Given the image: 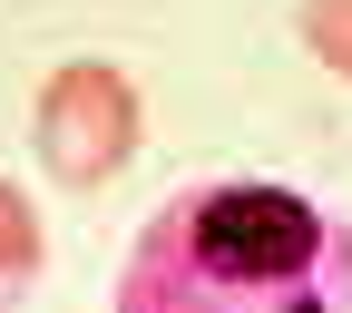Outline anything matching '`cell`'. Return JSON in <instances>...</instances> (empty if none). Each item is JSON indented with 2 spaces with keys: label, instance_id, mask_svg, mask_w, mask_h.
Listing matches in <instances>:
<instances>
[{
  "label": "cell",
  "instance_id": "1",
  "mask_svg": "<svg viewBox=\"0 0 352 313\" xmlns=\"http://www.w3.org/2000/svg\"><path fill=\"white\" fill-rule=\"evenodd\" d=\"M127 313H196V303H352V226L294 186H196L157 206L138 264L118 274Z\"/></svg>",
  "mask_w": 352,
  "mask_h": 313
},
{
  "label": "cell",
  "instance_id": "2",
  "mask_svg": "<svg viewBox=\"0 0 352 313\" xmlns=\"http://www.w3.org/2000/svg\"><path fill=\"white\" fill-rule=\"evenodd\" d=\"M138 127H147V108H138V88H127L118 59H69V69L39 78L30 147H39V166H50L69 196H98L108 176L138 157Z\"/></svg>",
  "mask_w": 352,
  "mask_h": 313
},
{
  "label": "cell",
  "instance_id": "3",
  "mask_svg": "<svg viewBox=\"0 0 352 313\" xmlns=\"http://www.w3.org/2000/svg\"><path fill=\"white\" fill-rule=\"evenodd\" d=\"M39 255H50V245H39V206L0 176V303H20L39 284Z\"/></svg>",
  "mask_w": 352,
  "mask_h": 313
},
{
  "label": "cell",
  "instance_id": "4",
  "mask_svg": "<svg viewBox=\"0 0 352 313\" xmlns=\"http://www.w3.org/2000/svg\"><path fill=\"white\" fill-rule=\"evenodd\" d=\"M294 30H303V50H314L333 78H352V0H303Z\"/></svg>",
  "mask_w": 352,
  "mask_h": 313
}]
</instances>
